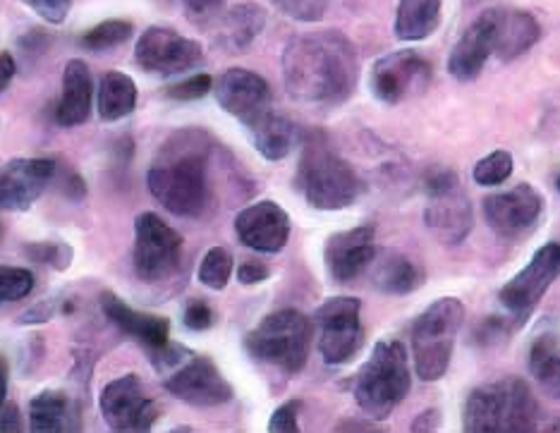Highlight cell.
<instances>
[{"label": "cell", "instance_id": "18", "mask_svg": "<svg viewBox=\"0 0 560 433\" xmlns=\"http://www.w3.org/2000/svg\"><path fill=\"white\" fill-rule=\"evenodd\" d=\"M235 233L245 247L276 254L290 239V215L280 203L264 199L242 209L235 219Z\"/></svg>", "mask_w": 560, "mask_h": 433}, {"label": "cell", "instance_id": "39", "mask_svg": "<svg viewBox=\"0 0 560 433\" xmlns=\"http://www.w3.org/2000/svg\"><path fill=\"white\" fill-rule=\"evenodd\" d=\"M302 402L300 400H292L280 405L278 410L273 412L271 422H269V431H278V433H292V431H300L298 424V412H300Z\"/></svg>", "mask_w": 560, "mask_h": 433}, {"label": "cell", "instance_id": "20", "mask_svg": "<svg viewBox=\"0 0 560 433\" xmlns=\"http://www.w3.org/2000/svg\"><path fill=\"white\" fill-rule=\"evenodd\" d=\"M376 259L374 225H360L352 231L330 235L326 242V266L336 283H352Z\"/></svg>", "mask_w": 560, "mask_h": 433}, {"label": "cell", "instance_id": "8", "mask_svg": "<svg viewBox=\"0 0 560 433\" xmlns=\"http://www.w3.org/2000/svg\"><path fill=\"white\" fill-rule=\"evenodd\" d=\"M424 189L429 197L424 209L429 233L445 247L463 245L475 225V211L455 171L434 168L427 175Z\"/></svg>", "mask_w": 560, "mask_h": 433}, {"label": "cell", "instance_id": "35", "mask_svg": "<svg viewBox=\"0 0 560 433\" xmlns=\"http://www.w3.org/2000/svg\"><path fill=\"white\" fill-rule=\"evenodd\" d=\"M34 290V276L18 266H0V304L20 302Z\"/></svg>", "mask_w": 560, "mask_h": 433}, {"label": "cell", "instance_id": "47", "mask_svg": "<svg viewBox=\"0 0 560 433\" xmlns=\"http://www.w3.org/2000/svg\"><path fill=\"white\" fill-rule=\"evenodd\" d=\"M5 398H8V364L3 356H0V410H3Z\"/></svg>", "mask_w": 560, "mask_h": 433}, {"label": "cell", "instance_id": "11", "mask_svg": "<svg viewBox=\"0 0 560 433\" xmlns=\"http://www.w3.org/2000/svg\"><path fill=\"white\" fill-rule=\"evenodd\" d=\"M560 276V245L549 242L541 249L534 251L532 261L513 276L501 290L503 309L511 314L515 321L525 324V318L537 309V304L544 300L546 292L556 283Z\"/></svg>", "mask_w": 560, "mask_h": 433}, {"label": "cell", "instance_id": "34", "mask_svg": "<svg viewBox=\"0 0 560 433\" xmlns=\"http://www.w3.org/2000/svg\"><path fill=\"white\" fill-rule=\"evenodd\" d=\"M132 36V24L125 20H106L82 36V46L89 50H108L125 44Z\"/></svg>", "mask_w": 560, "mask_h": 433}, {"label": "cell", "instance_id": "13", "mask_svg": "<svg viewBox=\"0 0 560 433\" xmlns=\"http://www.w3.org/2000/svg\"><path fill=\"white\" fill-rule=\"evenodd\" d=\"M135 60L139 68L156 74H183L203 62V48L175 30L151 27L137 39Z\"/></svg>", "mask_w": 560, "mask_h": 433}, {"label": "cell", "instance_id": "31", "mask_svg": "<svg viewBox=\"0 0 560 433\" xmlns=\"http://www.w3.org/2000/svg\"><path fill=\"white\" fill-rule=\"evenodd\" d=\"M529 372L541 390L553 400H560V342L556 336H541L529 350Z\"/></svg>", "mask_w": 560, "mask_h": 433}, {"label": "cell", "instance_id": "27", "mask_svg": "<svg viewBox=\"0 0 560 433\" xmlns=\"http://www.w3.org/2000/svg\"><path fill=\"white\" fill-rule=\"evenodd\" d=\"M424 269L415 259L405 257L400 251H386L374 266L372 280L376 290L386 295H410L424 283Z\"/></svg>", "mask_w": 560, "mask_h": 433}, {"label": "cell", "instance_id": "42", "mask_svg": "<svg viewBox=\"0 0 560 433\" xmlns=\"http://www.w3.org/2000/svg\"><path fill=\"white\" fill-rule=\"evenodd\" d=\"M269 278V269L261 261H245L237 269V280L242 285H257Z\"/></svg>", "mask_w": 560, "mask_h": 433}, {"label": "cell", "instance_id": "14", "mask_svg": "<svg viewBox=\"0 0 560 433\" xmlns=\"http://www.w3.org/2000/svg\"><path fill=\"white\" fill-rule=\"evenodd\" d=\"M101 414L116 431H147L159 417L156 402L149 398L142 381L135 374H125L101 390Z\"/></svg>", "mask_w": 560, "mask_h": 433}, {"label": "cell", "instance_id": "50", "mask_svg": "<svg viewBox=\"0 0 560 433\" xmlns=\"http://www.w3.org/2000/svg\"><path fill=\"white\" fill-rule=\"evenodd\" d=\"M0 237H3V227H0Z\"/></svg>", "mask_w": 560, "mask_h": 433}, {"label": "cell", "instance_id": "26", "mask_svg": "<svg viewBox=\"0 0 560 433\" xmlns=\"http://www.w3.org/2000/svg\"><path fill=\"white\" fill-rule=\"evenodd\" d=\"M266 24V12L257 3H240L215 22V39L225 48L240 54L252 46Z\"/></svg>", "mask_w": 560, "mask_h": 433}, {"label": "cell", "instance_id": "7", "mask_svg": "<svg viewBox=\"0 0 560 433\" xmlns=\"http://www.w3.org/2000/svg\"><path fill=\"white\" fill-rule=\"evenodd\" d=\"M314 326L304 314L283 309L261 318V324L249 330L245 348L257 362L271 364L285 374H298L307 364Z\"/></svg>", "mask_w": 560, "mask_h": 433}, {"label": "cell", "instance_id": "10", "mask_svg": "<svg viewBox=\"0 0 560 433\" xmlns=\"http://www.w3.org/2000/svg\"><path fill=\"white\" fill-rule=\"evenodd\" d=\"M360 312L362 304L358 297H330L316 309L319 352L326 364H346L360 352L364 342Z\"/></svg>", "mask_w": 560, "mask_h": 433}, {"label": "cell", "instance_id": "1", "mask_svg": "<svg viewBox=\"0 0 560 433\" xmlns=\"http://www.w3.org/2000/svg\"><path fill=\"white\" fill-rule=\"evenodd\" d=\"M358 80V48L340 32L300 34L283 50V82L298 104L340 106L352 96Z\"/></svg>", "mask_w": 560, "mask_h": 433}, {"label": "cell", "instance_id": "32", "mask_svg": "<svg viewBox=\"0 0 560 433\" xmlns=\"http://www.w3.org/2000/svg\"><path fill=\"white\" fill-rule=\"evenodd\" d=\"M233 276V254L225 247H211L199 264V280L211 290H223Z\"/></svg>", "mask_w": 560, "mask_h": 433}, {"label": "cell", "instance_id": "30", "mask_svg": "<svg viewBox=\"0 0 560 433\" xmlns=\"http://www.w3.org/2000/svg\"><path fill=\"white\" fill-rule=\"evenodd\" d=\"M30 429L34 433H56L74 429L72 405L66 393L44 390L30 405Z\"/></svg>", "mask_w": 560, "mask_h": 433}, {"label": "cell", "instance_id": "23", "mask_svg": "<svg viewBox=\"0 0 560 433\" xmlns=\"http://www.w3.org/2000/svg\"><path fill=\"white\" fill-rule=\"evenodd\" d=\"M491 56H493L491 22H489L487 10H483L453 46L451 58H448V72L455 80L472 82L479 78Z\"/></svg>", "mask_w": 560, "mask_h": 433}, {"label": "cell", "instance_id": "19", "mask_svg": "<svg viewBox=\"0 0 560 433\" xmlns=\"http://www.w3.org/2000/svg\"><path fill=\"white\" fill-rule=\"evenodd\" d=\"M56 175L48 159H15L0 168V209L27 211Z\"/></svg>", "mask_w": 560, "mask_h": 433}, {"label": "cell", "instance_id": "5", "mask_svg": "<svg viewBox=\"0 0 560 433\" xmlns=\"http://www.w3.org/2000/svg\"><path fill=\"white\" fill-rule=\"evenodd\" d=\"M410 386V364H407V350L402 342L378 340L372 356L354 376L352 395L366 417L384 422L407 398Z\"/></svg>", "mask_w": 560, "mask_h": 433}, {"label": "cell", "instance_id": "28", "mask_svg": "<svg viewBox=\"0 0 560 433\" xmlns=\"http://www.w3.org/2000/svg\"><path fill=\"white\" fill-rule=\"evenodd\" d=\"M443 0H398L396 36L400 42H422L441 24Z\"/></svg>", "mask_w": 560, "mask_h": 433}, {"label": "cell", "instance_id": "29", "mask_svg": "<svg viewBox=\"0 0 560 433\" xmlns=\"http://www.w3.org/2000/svg\"><path fill=\"white\" fill-rule=\"evenodd\" d=\"M137 106V84L120 70L106 72V78L98 84V96H96V108L101 120L116 122L130 116Z\"/></svg>", "mask_w": 560, "mask_h": 433}, {"label": "cell", "instance_id": "25", "mask_svg": "<svg viewBox=\"0 0 560 433\" xmlns=\"http://www.w3.org/2000/svg\"><path fill=\"white\" fill-rule=\"evenodd\" d=\"M252 142L266 161H283L300 144L302 132L290 118L280 116L273 108L261 116L257 122L247 127Z\"/></svg>", "mask_w": 560, "mask_h": 433}, {"label": "cell", "instance_id": "21", "mask_svg": "<svg viewBox=\"0 0 560 433\" xmlns=\"http://www.w3.org/2000/svg\"><path fill=\"white\" fill-rule=\"evenodd\" d=\"M487 15L491 22L493 56L503 62L525 56L541 39L539 22L525 10L491 8L487 10Z\"/></svg>", "mask_w": 560, "mask_h": 433}, {"label": "cell", "instance_id": "49", "mask_svg": "<svg viewBox=\"0 0 560 433\" xmlns=\"http://www.w3.org/2000/svg\"><path fill=\"white\" fill-rule=\"evenodd\" d=\"M556 187H558V189H560V175H558V180H556Z\"/></svg>", "mask_w": 560, "mask_h": 433}, {"label": "cell", "instance_id": "44", "mask_svg": "<svg viewBox=\"0 0 560 433\" xmlns=\"http://www.w3.org/2000/svg\"><path fill=\"white\" fill-rule=\"evenodd\" d=\"M18 66H15V58H12L8 50H0V92H5L10 86L12 78H15Z\"/></svg>", "mask_w": 560, "mask_h": 433}, {"label": "cell", "instance_id": "15", "mask_svg": "<svg viewBox=\"0 0 560 433\" xmlns=\"http://www.w3.org/2000/svg\"><path fill=\"white\" fill-rule=\"evenodd\" d=\"M213 94L219 106L245 127L254 125L273 108V94L269 82L261 74L245 68L225 70L215 80Z\"/></svg>", "mask_w": 560, "mask_h": 433}, {"label": "cell", "instance_id": "43", "mask_svg": "<svg viewBox=\"0 0 560 433\" xmlns=\"http://www.w3.org/2000/svg\"><path fill=\"white\" fill-rule=\"evenodd\" d=\"M185 8L192 12V15H203V17H211L219 12V8L223 5V0H183Z\"/></svg>", "mask_w": 560, "mask_h": 433}, {"label": "cell", "instance_id": "4", "mask_svg": "<svg viewBox=\"0 0 560 433\" xmlns=\"http://www.w3.org/2000/svg\"><path fill=\"white\" fill-rule=\"evenodd\" d=\"M298 187L304 199L310 201V207L319 211L348 209L364 192V183L358 171L338 156L322 134H314L304 142Z\"/></svg>", "mask_w": 560, "mask_h": 433}, {"label": "cell", "instance_id": "36", "mask_svg": "<svg viewBox=\"0 0 560 433\" xmlns=\"http://www.w3.org/2000/svg\"><path fill=\"white\" fill-rule=\"evenodd\" d=\"M273 5L292 20L316 22L326 15L328 0H273Z\"/></svg>", "mask_w": 560, "mask_h": 433}, {"label": "cell", "instance_id": "40", "mask_svg": "<svg viewBox=\"0 0 560 433\" xmlns=\"http://www.w3.org/2000/svg\"><path fill=\"white\" fill-rule=\"evenodd\" d=\"M185 326L189 330H207L213 326V312L203 300H195L185 309Z\"/></svg>", "mask_w": 560, "mask_h": 433}, {"label": "cell", "instance_id": "2", "mask_svg": "<svg viewBox=\"0 0 560 433\" xmlns=\"http://www.w3.org/2000/svg\"><path fill=\"white\" fill-rule=\"evenodd\" d=\"M211 142L197 130H185L171 139L161 161L147 173L149 192L161 207L180 219H199L211 207Z\"/></svg>", "mask_w": 560, "mask_h": 433}, {"label": "cell", "instance_id": "24", "mask_svg": "<svg viewBox=\"0 0 560 433\" xmlns=\"http://www.w3.org/2000/svg\"><path fill=\"white\" fill-rule=\"evenodd\" d=\"M94 80L84 60H70L62 74V96L56 108V120L62 127H78L92 116Z\"/></svg>", "mask_w": 560, "mask_h": 433}, {"label": "cell", "instance_id": "41", "mask_svg": "<svg viewBox=\"0 0 560 433\" xmlns=\"http://www.w3.org/2000/svg\"><path fill=\"white\" fill-rule=\"evenodd\" d=\"M511 333V326H508V318H487V321L481 324L479 328V336L477 340L483 342V346H489V342H501Z\"/></svg>", "mask_w": 560, "mask_h": 433}, {"label": "cell", "instance_id": "9", "mask_svg": "<svg viewBox=\"0 0 560 433\" xmlns=\"http://www.w3.org/2000/svg\"><path fill=\"white\" fill-rule=\"evenodd\" d=\"M183 235L156 213H139L135 221V271L147 283L171 278L180 266Z\"/></svg>", "mask_w": 560, "mask_h": 433}, {"label": "cell", "instance_id": "33", "mask_svg": "<svg viewBox=\"0 0 560 433\" xmlns=\"http://www.w3.org/2000/svg\"><path fill=\"white\" fill-rule=\"evenodd\" d=\"M513 168H515V163H513L511 151L495 149L489 156H483L475 165L472 177H475V183L481 187H499L513 175Z\"/></svg>", "mask_w": 560, "mask_h": 433}, {"label": "cell", "instance_id": "22", "mask_svg": "<svg viewBox=\"0 0 560 433\" xmlns=\"http://www.w3.org/2000/svg\"><path fill=\"white\" fill-rule=\"evenodd\" d=\"M101 309H104L108 321L116 324L122 333L137 338L142 346H147L149 350H163L171 346V324L168 318L163 316H154V314H144L139 309H132L127 307V304L110 295V292H106V295H101Z\"/></svg>", "mask_w": 560, "mask_h": 433}, {"label": "cell", "instance_id": "38", "mask_svg": "<svg viewBox=\"0 0 560 433\" xmlns=\"http://www.w3.org/2000/svg\"><path fill=\"white\" fill-rule=\"evenodd\" d=\"M211 89H213V80L209 74H195V78L173 84L168 89V96L177 101H197L201 96H207Z\"/></svg>", "mask_w": 560, "mask_h": 433}, {"label": "cell", "instance_id": "48", "mask_svg": "<svg viewBox=\"0 0 560 433\" xmlns=\"http://www.w3.org/2000/svg\"><path fill=\"white\" fill-rule=\"evenodd\" d=\"M549 431H560V419H558L556 424H551V426H549Z\"/></svg>", "mask_w": 560, "mask_h": 433}, {"label": "cell", "instance_id": "45", "mask_svg": "<svg viewBox=\"0 0 560 433\" xmlns=\"http://www.w3.org/2000/svg\"><path fill=\"white\" fill-rule=\"evenodd\" d=\"M20 410L18 405H3V410H0V431H20Z\"/></svg>", "mask_w": 560, "mask_h": 433}, {"label": "cell", "instance_id": "3", "mask_svg": "<svg viewBox=\"0 0 560 433\" xmlns=\"http://www.w3.org/2000/svg\"><path fill=\"white\" fill-rule=\"evenodd\" d=\"M469 433H525L539 429V402L527 381L508 376L469 393L463 410Z\"/></svg>", "mask_w": 560, "mask_h": 433}, {"label": "cell", "instance_id": "17", "mask_svg": "<svg viewBox=\"0 0 560 433\" xmlns=\"http://www.w3.org/2000/svg\"><path fill=\"white\" fill-rule=\"evenodd\" d=\"M544 211V199L532 185L522 183L483 199V219L501 237H520L532 231Z\"/></svg>", "mask_w": 560, "mask_h": 433}, {"label": "cell", "instance_id": "6", "mask_svg": "<svg viewBox=\"0 0 560 433\" xmlns=\"http://www.w3.org/2000/svg\"><path fill=\"white\" fill-rule=\"evenodd\" d=\"M463 324L465 304L457 297H441L417 316L412 326L415 372L427 384H434L448 372Z\"/></svg>", "mask_w": 560, "mask_h": 433}, {"label": "cell", "instance_id": "16", "mask_svg": "<svg viewBox=\"0 0 560 433\" xmlns=\"http://www.w3.org/2000/svg\"><path fill=\"white\" fill-rule=\"evenodd\" d=\"M163 386L175 398L195 407H219L233 400V386L207 356H187V362L175 368Z\"/></svg>", "mask_w": 560, "mask_h": 433}, {"label": "cell", "instance_id": "12", "mask_svg": "<svg viewBox=\"0 0 560 433\" xmlns=\"http://www.w3.org/2000/svg\"><path fill=\"white\" fill-rule=\"evenodd\" d=\"M429 82L431 66L417 50H396L378 58L372 68V92L388 106L427 92Z\"/></svg>", "mask_w": 560, "mask_h": 433}, {"label": "cell", "instance_id": "46", "mask_svg": "<svg viewBox=\"0 0 560 433\" xmlns=\"http://www.w3.org/2000/svg\"><path fill=\"white\" fill-rule=\"evenodd\" d=\"M439 422H441L439 410H427V412H422V414L415 419L412 431H434L439 426Z\"/></svg>", "mask_w": 560, "mask_h": 433}, {"label": "cell", "instance_id": "37", "mask_svg": "<svg viewBox=\"0 0 560 433\" xmlns=\"http://www.w3.org/2000/svg\"><path fill=\"white\" fill-rule=\"evenodd\" d=\"M20 3L27 5L30 10H34L36 15L42 20L50 22V24H62L70 15L72 0H20Z\"/></svg>", "mask_w": 560, "mask_h": 433}]
</instances>
